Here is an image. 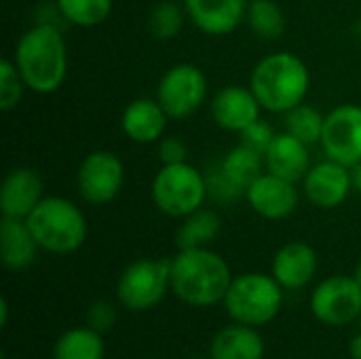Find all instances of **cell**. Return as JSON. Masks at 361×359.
<instances>
[{
    "mask_svg": "<svg viewBox=\"0 0 361 359\" xmlns=\"http://www.w3.org/2000/svg\"><path fill=\"white\" fill-rule=\"evenodd\" d=\"M250 0H184L188 19L207 36L233 34L247 15Z\"/></svg>",
    "mask_w": 361,
    "mask_h": 359,
    "instance_id": "obj_15",
    "label": "cell"
},
{
    "mask_svg": "<svg viewBox=\"0 0 361 359\" xmlns=\"http://www.w3.org/2000/svg\"><path fill=\"white\" fill-rule=\"evenodd\" d=\"M233 275L226 260L207 250H180L171 258V290L190 307H214L224 303Z\"/></svg>",
    "mask_w": 361,
    "mask_h": 359,
    "instance_id": "obj_2",
    "label": "cell"
},
{
    "mask_svg": "<svg viewBox=\"0 0 361 359\" xmlns=\"http://www.w3.org/2000/svg\"><path fill=\"white\" fill-rule=\"evenodd\" d=\"M349 355H351V359H361V334L351 339V343H349Z\"/></svg>",
    "mask_w": 361,
    "mask_h": 359,
    "instance_id": "obj_34",
    "label": "cell"
},
{
    "mask_svg": "<svg viewBox=\"0 0 361 359\" xmlns=\"http://www.w3.org/2000/svg\"><path fill=\"white\" fill-rule=\"evenodd\" d=\"M317 264V252L309 243L290 241L273 258V277L286 290H300L313 281Z\"/></svg>",
    "mask_w": 361,
    "mask_h": 359,
    "instance_id": "obj_18",
    "label": "cell"
},
{
    "mask_svg": "<svg viewBox=\"0 0 361 359\" xmlns=\"http://www.w3.org/2000/svg\"><path fill=\"white\" fill-rule=\"evenodd\" d=\"M42 201V180L32 167H15L0 188V209L4 218L25 220Z\"/></svg>",
    "mask_w": 361,
    "mask_h": 359,
    "instance_id": "obj_16",
    "label": "cell"
},
{
    "mask_svg": "<svg viewBox=\"0 0 361 359\" xmlns=\"http://www.w3.org/2000/svg\"><path fill=\"white\" fill-rule=\"evenodd\" d=\"M355 279H357V284L361 286V260H360V264H357V269H355V275H353Z\"/></svg>",
    "mask_w": 361,
    "mask_h": 359,
    "instance_id": "obj_36",
    "label": "cell"
},
{
    "mask_svg": "<svg viewBox=\"0 0 361 359\" xmlns=\"http://www.w3.org/2000/svg\"><path fill=\"white\" fill-rule=\"evenodd\" d=\"M195 359H212V358H195Z\"/></svg>",
    "mask_w": 361,
    "mask_h": 359,
    "instance_id": "obj_37",
    "label": "cell"
},
{
    "mask_svg": "<svg viewBox=\"0 0 361 359\" xmlns=\"http://www.w3.org/2000/svg\"><path fill=\"white\" fill-rule=\"evenodd\" d=\"M264 165L267 171L279 178H286L290 182H300L311 169L309 144H305L302 140L294 138L288 131L277 133L264 152Z\"/></svg>",
    "mask_w": 361,
    "mask_h": 359,
    "instance_id": "obj_19",
    "label": "cell"
},
{
    "mask_svg": "<svg viewBox=\"0 0 361 359\" xmlns=\"http://www.w3.org/2000/svg\"><path fill=\"white\" fill-rule=\"evenodd\" d=\"M207 97V76L195 63H176L159 80L157 99L171 121L192 116Z\"/></svg>",
    "mask_w": 361,
    "mask_h": 359,
    "instance_id": "obj_8",
    "label": "cell"
},
{
    "mask_svg": "<svg viewBox=\"0 0 361 359\" xmlns=\"http://www.w3.org/2000/svg\"><path fill=\"white\" fill-rule=\"evenodd\" d=\"M61 19L76 28H97L112 13V0H55Z\"/></svg>",
    "mask_w": 361,
    "mask_h": 359,
    "instance_id": "obj_26",
    "label": "cell"
},
{
    "mask_svg": "<svg viewBox=\"0 0 361 359\" xmlns=\"http://www.w3.org/2000/svg\"><path fill=\"white\" fill-rule=\"evenodd\" d=\"M25 222L40 250L55 256H68L80 250L89 233L80 207L63 197H42Z\"/></svg>",
    "mask_w": 361,
    "mask_h": 359,
    "instance_id": "obj_4",
    "label": "cell"
},
{
    "mask_svg": "<svg viewBox=\"0 0 361 359\" xmlns=\"http://www.w3.org/2000/svg\"><path fill=\"white\" fill-rule=\"evenodd\" d=\"M250 89L258 97L262 110L286 114L305 102L311 89V72L296 53L275 51L254 66Z\"/></svg>",
    "mask_w": 361,
    "mask_h": 359,
    "instance_id": "obj_3",
    "label": "cell"
},
{
    "mask_svg": "<svg viewBox=\"0 0 361 359\" xmlns=\"http://www.w3.org/2000/svg\"><path fill=\"white\" fill-rule=\"evenodd\" d=\"M169 288L171 260L142 258L123 271L116 284V296L129 311H148L165 298Z\"/></svg>",
    "mask_w": 361,
    "mask_h": 359,
    "instance_id": "obj_7",
    "label": "cell"
},
{
    "mask_svg": "<svg viewBox=\"0 0 361 359\" xmlns=\"http://www.w3.org/2000/svg\"><path fill=\"white\" fill-rule=\"evenodd\" d=\"M25 83L15 66L13 59H2L0 61V110L2 112H11L19 106L23 91H25Z\"/></svg>",
    "mask_w": 361,
    "mask_h": 359,
    "instance_id": "obj_29",
    "label": "cell"
},
{
    "mask_svg": "<svg viewBox=\"0 0 361 359\" xmlns=\"http://www.w3.org/2000/svg\"><path fill=\"white\" fill-rule=\"evenodd\" d=\"M222 231V220L214 209H197L182 218V224L176 233L178 250H197L207 248Z\"/></svg>",
    "mask_w": 361,
    "mask_h": 359,
    "instance_id": "obj_23",
    "label": "cell"
},
{
    "mask_svg": "<svg viewBox=\"0 0 361 359\" xmlns=\"http://www.w3.org/2000/svg\"><path fill=\"white\" fill-rule=\"evenodd\" d=\"M262 106L250 87L226 85L212 99V118L218 127L233 133H243L260 121Z\"/></svg>",
    "mask_w": 361,
    "mask_h": 359,
    "instance_id": "obj_14",
    "label": "cell"
},
{
    "mask_svg": "<svg viewBox=\"0 0 361 359\" xmlns=\"http://www.w3.org/2000/svg\"><path fill=\"white\" fill-rule=\"evenodd\" d=\"M264 154L256 152L254 148L239 144L233 146L220 161L218 171L224 176V180L235 186L241 195H245V190L250 188V184L254 180H258L262 176L264 169Z\"/></svg>",
    "mask_w": 361,
    "mask_h": 359,
    "instance_id": "obj_22",
    "label": "cell"
},
{
    "mask_svg": "<svg viewBox=\"0 0 361 359\" xmlns=\"http://www.w3.org/2000/svg\"><path fill=\"white\" fill-rule=\"evenodd\" d=\"M322 148L328 159L353 167L361 161V106L341 104L326 114Z\"/></svg>",
    "mask_w": 361,
    "mask_h": 359,
    "instance_id": "obj_11",
    "label": "cell"
},
{
    "mask_svg": "<svg viewBox=\"0 0 361 359\" xmlns=\"http://www.w3.org/2000/svg\"><path fill=\"white\" fill-rule=\"evenodd\" d=\"M349 169H351V182H353V190L361 195V161L357 163V165L349 167Z\"/></svg>",
    "mask_w": 361,
    "mask_h": 359,
    "instance_id": "obj_33",
    "label": "cell"
},
{
    "mask_svg": "<svg viewBox=\"0 0 361 359\" xmlns=\"http://www.w3.org/2000/svg\"><path fill=\"white\" fill-rule=\"evenodd\" d=\"M283 305L281 284L264 273H243L233 277L231 288L224 296L226 313L237 324L264 326L273 322Z\"/></svg>",
    "mask_w": 361,
    "mask_h": 359,
    "instance_id": "obj_5",
    "label": "cell"
},
{
    "mask_svg": "<svg viewBox=\"0 0 361 359\" xmlns=\"http://www.w3.org/2000/svg\"><path fill=\"white\" fill-rule=\"evenodd\" d=\"M40 245L36 243L30 226L25 220L19 218H4L0 222V256H2V264L13 271H25L32 267V262L36 260Z\"/></svg>",
    "mask_w": 361,
    "mask_h": 359,
    "instance_id": "obj_20",
    "label": "cell"
},
{
    "mask_svg": "<svg viewBox=\"0 0 361 359\" xmlns=\"http://www.w3.org/2000/svg\"><path fill=\"white\" fill-rule=\"evenodd\" d=\"M125 184V165L112 150H93L89 152L78 171L76 188L78 195L91 205L112 203Z\"/></svg>",
    "mask_w": 361,
    "mask_h": 359,
    "instance_id": "obj_9",
    "label": "cell"
},
{
    "mask_svg": "<svg viewBox=\"0 0 361 359\" xmlns=\"http://www.w3.org/2000/svg\"><path fill=\"white\" fill-rule=\"evenodd\" d=\"M150 197L159 212L169 218H186L188 214L203 207L207 195V178L195 165L176 163V165H161L157 171Z\"/></svg>",
    "mask_w": 361,
    "mask_h": 359,
    "instance_id": "obj_6",
    "label": "cell"
},
{
    "mask_svg": "<svg viewBox=\"0 0 361 359\" xmlns=\"http://www.w3.org/2000/svg\"><path fill=\"white\" fill-rule=\"evenodd\" d=\"M104 334L87 328H72L63 332L53 349V359H104Z\"/></svg>",
    "mask_w": 361,
    "mask_h": 359,
    "instance_id": "obj_24",
    "label": "cell"
},
{
    "mask_svg": "<svg viewBox=\"0 0 361 359\" xmlns=\"http://www.w3.org/2000/svg\"><path fill=\"white\" fill-rule=\"evenodd\" d=\"M302 184H305V197L309 199V203H313L319 209H336L349 199L353 190L351 169L332 159L313 165L307 171Z\"/></svg>",
    "mask_w": 361,
    "mask_h": 359,
    "instance_id": "obj_13",
    "label": "cell"
},
{
    "mask_svg": "<svg viewBox=\"0 0 361 359\" xmlns=\"http://www.w3.org/2000/svg\"><path fill=\"white\" fill-rule=\"evenodd\" d=\"M324 121H326V116L317 108H313V106L302 102L296 108L286 112V121L283 123H286V131L288 133H292L294 138H298L305 144L313 146V144L322 142Z\"/></svg>",
    "mask_w": 361,
    "mask_h": 359,
    "instance_id": "obj_27",
    "label": "cell"
},
{
    "mask_svg": "<svg viewBox=\"0 0 361 359\" xmlns=\"http://www.w3.org/2000/svg\"><path fill=\"white\" fill-rule=\"evenodd\" d=\"M275 135H277V133L273 131V127L260 118V121H256L254 125H250V127L241 133V144H245V146L254 148L256 152L264 154L267 148L271 146V142L275 140Z\"/></svg>",
    "mask_w": 361,
    "mask_h": 359,
    "instance_id": "obj_31",
    "label": "cell"
},
{
    "mask_svg": "<svg viewBox=\"0 0 361 359\" xmlns=\"http://www.w3.org/2000/svg\"><path fill=\"white\" fill-rule=\"evenodd\" d=\"M169 116L154 97H137L129 102L121 116L123 133L135 144H154L165 138Z\"/></svg>",
    "mask_w": 361,
    "mask_h": 359,
    "instance_id": "obj_17",
    "label": "cell"
},
{
    "mask_svg": "<svg viewBox=\"0 0 361 359\" xmlns=\"http://www.w3.org/2000/svg\"><path fill=\"white\" fill-rule=\"evenodd\" d=\"M311 313L328 326H347L361 315V286L355 277L334 275L311 294Z\"/></svg>",
    "mask_w": 361,
    "mask_h": 359,
    "instance_id": "obj_10",
    "label": "cell"
},
{
    "mask_svg": "<svg viewBox=\"0 0 361 359\" xmlns=\"http://www.w3.org/2000/svg\"><path fill=\"white\" fill-rule=\"evenodd\" d=\"M186 17V8H182L178 2L161 0L148 15V30L157 40H173L184 30Z\"/></svg>",
    "mask_w": 361,
    "mask_h": 359,
    "instance_id": "obj_28",
    "label": "cell"
},
{
    "mask_svg": "<svg viewBox=\"0 0 361 359\" xmlns=\"http://www.w3.org/2000/svg\"><path fill=\"white\" fill-rule=\"evenodd\" d=\"M264 341L254 326L231 324L222 328L209 347L212 359H262Z\"/></svg>",
    "mask_w": 361,
    "mask_h": 359,
    "instance_id": "obj_21",
    "label": "cell"
},
{
    "mask_svg": "<svg viewBox=\"0 0 361 359\" xmlns=\"http://www.w3.org/2000/svg\"><path fill=\"white\" fill-rule=\"evenodd\" d=\"M245 23L262 40H277L288 28L286 13L275 0H250Z\"/></svg>",
    "mask_w": 361,
    "mask_h": 359,
    "instance_id": "obj_25",
    "label": "cell"
},
{
    "mask_svg": "<svg viewBox=\"0 0 361 359\" xmlns=\"http://www.w3.org/2000/svg\"><path fill=\"white\" fill-rule=\"evenodd\" d=\"M188 148L186 144L176 138V135H165L159 142V159L163 165H176V163H186Z\"/></svg>",
    "mask_w": 361,
    "mask_h": 359,
    "instance_id": "obj_32",
    "label": "cell"
},
{
    "mask_svg": "<svg viewBox=\"0 0 361 359\" xmlns=\"http://www.w3.org/2000/svg\"><path fill=\"white\" fill-rule=\"evenodd\" d=\"M243 197L250 207L264 220H283L292 216L300 201L296 182L279 178L271 171L254 180Z\"/></svg>",
    "mask_w": 361,
    "mask_h": 359,
    "instance_id": "obj_12",
    "label": "cell"
},
{
    "mask_svg": "<svg viewBox=\"0 0 361 359\" xmlns=\"http://www.w3.org/2000/svg\"><path fill=\"white\" fill-rule=\"evenodd\" d=\"M0 307H2V313H0V326H2V328H6V324H8V303H6V298H2V300H0Z\"/></svg>",
    "mask_w": 361,
    "mask_h": 359,
    "instance_id": "obj_35",
    "label": "cell"
},
{
    "mask_svg": "<svg viewBox=\"0 0 361 359\" xmlns=\"http://www.w3.org/2000/svg\"><path fill=\"white\" fill-rule=\"evenodd\" d=\"M116 324V309L108 300H95L87 311V326L99 334H106Z\"/></svg>",
    "mask_w": 361,
    "mask_h": 359,
    "instance_id": "obj_30",
    "label": "cell"
},
{
    "mask_svg": "<svg viewBox=\"0 0 361 359\" xmlns=\"http://www.w3.org/2000/svg\"><path fill=\"white\" fill-rule=\"evenodd\" d=\"M13 61L30 91L55 93L68 76V44L61 30L53 23H34L19 36Z\"/></svg>",
    "mask_w": 361,
    "mask_h": 359,
    "instance_id": "obj_1",
    "label": "cell"
},
{
    "mask_svg": "<svg viewBox=\"0 0 361 359\" xmlns=\"http://www.w3.org/2000/svg\"><path fill=\"white\" fill-rule=\"evenodd\" d=\"M360 324H361V315H360Z\"/></svg>",
    "mask_w": 361,
    "mask_h": 359,
    "instance_id": "obj_38",
    "label": "cell"
}]
</instances>
